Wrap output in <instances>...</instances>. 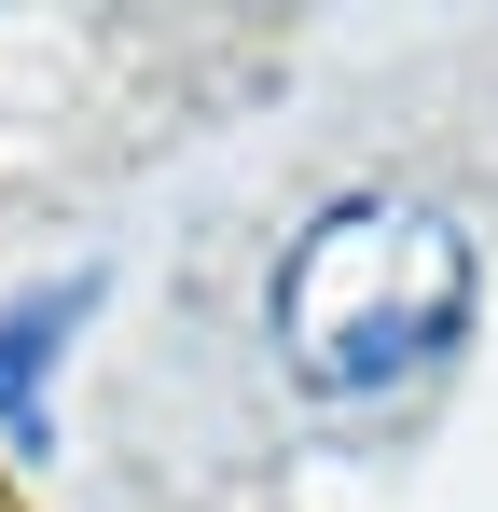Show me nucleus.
I'll list each match as a JSON object with an SVG mask.
<instances>
[{"mask_svg": "<svg viewBox=\"0 0 498 512\" xmlns=\"http://www.w3.org/2000/svg\"><path fill=\"white\" fill-rule=\"evenodd\" d=\"M277 346H291V374L319 388V402H374V388H402L429 374L457 319H471V250H457V222L443 208H415V194H346L319 208L291 263H277Z\"/></svg>", "mask_w": 498, "mask_h": 512, "instance_id": "nucleus-1", "label": "nucleus"}]
</instances>
